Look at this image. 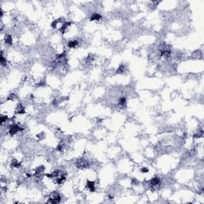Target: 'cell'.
I'll return each instance as SVG.
<instances>
[{
    "label": "cell",
    "instance_id": "cell-8",
    "mask_svg": "<svg viewBox=\"0 0 204 204\" xmlns=\"http://www.w3.org/2000/svg\"><path fill=\"white\" fill-rule=\"evenodd\" d=\"M66 175H64V174H61L60 176H58V177L56 178V183H58V184H62L65 182V180H66Z\"/></svg>",
    "mask_w": 204,
    "mask_h": 204
},
{
    "label": "cell",
    "instance_id": "cell-11",
    "mask_svg": "<svg viewBox=\"0 0 204 204\" xmlns=\"http://www.w3.org/2000/svg\"><path fill=\"white\" fill-rule=\"evenodd\" d=\"M25 113H26L25 108H24L23 105L22 104L18 105L17 108H16V113L17 114H24Z\"/></svg>",
    "mask_w": 204,
    "mask_h": 204
},
{
    "label": "cell",
    "instance_id": "cell-6",
    "mask_svg": "<svg viewBox=\"0 0 204 204\" xmlns=\"http://www.w3.org/2000/svg\"><path fill=\"white\" fill-rule=\"evenodd\" d=\"M86 187H88L89 189V191L91 192H94L95 191V183L94 182L90 181V180H88L86 183Z\"/></svg>",
    "mask_w": 204,
    "mask_h": 204
},
{
    "label": "cell",
    "instance_id": "cell-25",
    "mask_svg": "<svg viewBox=\"0 0 204 204\" xmlns=\"http://www.w3.org/2000/svg\"><path fill=\"white\" fill-rule=\"evenodd\" d=\"M61 149H62V146H61V144L58 145V147H57V150L59 151H61Z\"/></svg>",
    "mask_w": 204,
    "mask_h": 204
},
{
    "label": "cell",
    "instance_id": "cell-4",
    "mask_svg": "<svg viewBox=\"0 0 204 204\" xmlns=\"http://www.w3.org/2000/svg\"><path fill=\"white\" fill-rule=\"evenodd\" d=\"M160 184H161V181H160V179L159 177H154L150 180V185L154 190L158 189Z\"/></svg>",
    "mask_w": 204,
    "mask_h": 204
},
{
    "label": "cell",
    "instance_id": "cell-21",
    "mask_svg": "<svg viewBox=\"0 0 204 204\" xmlns=\"http://www.w3.org/2000/svg\"><path fill=\"white\" fill-rule=\"evenodd\" d=\"M8 120V116L7 115H2L1 116V123L3 124L4 122H6Z\"/></svg>",
    "mask_w": 204,
    "mask_h": 204
},
{
    "label": "cell",
    "instance_id": "cell-15",
    "mask_svg": "<svg viewBox=\"0 0 204 204\" xmlns=\"http://www.w3.org/2000/svg\"><path fill=\"white\" fill-rule=\"evenodd\" d=\"M10 166H11L12 167H20L21 163H19V162L18 161V160H16V159H13Z\"/></svg>",
    "mask_w": 204,
    "mask_h": 204
},
{
    "label": "cell",
    "instance_id": "cell-20",
    "mask_svg": "<svg viewBox=\"0 0 204 204\" xmlns=\"http://www.w3.org/2000/svg\"><path fill=\"white\" fill-rule=\"evenodd\" d=\"M60 21H61V19H56V20H54L52 23H51V26L53 27V28H56V26H58V24L60 23Z\"/></svg>",
    "mask_w": 204,
    "mask_h": 204
},
{
    "label": "cell",
    "instance_id": "cell-23",
    "mask_svg": "<svg viewBox=\"0 0 204 204\" xmlns=\"http://www.w3.org/2000/svg\"><path fill=\"white\" fill-rule=\"evenodd\" d=\"M140 171H141V172H142V173H148V171H149V170H148V168H147V167H144L141 168Z\"/></svg>",
    "mask_w": 204,
    "mask_h": 204
},
{
    "label": "cell",
    "instance_id": "cell-17",
    "mask_svg": "<svg viewBox=\"0 0 204 204\" xmlns=\"http://www.w3.org/2000/svg\"><path fill=\"white\" fill-rule=\"evenodd\" d=\"M203 136V129H200L199 131H198V132L195 133L194 136H193V137L195 138V139H198V138L202 137Z\"/></svg>",
    "mask_w": 204,
    "mask_h": 204
},
{
    "label": "cell",
    "instance_id": "cell-18",
    "mask_svg": "<svg viewBox=\"0 0 204 204\" xmlns=\"http://www.w3.org/2000/svg\"><path fill=\"white\" fill-rule=\"evenodd\" d=\"M124 65H120V66L118 67V69H116V73L117 74H122L124 72Z\"/></svg>",
    "mask_w": 204,
    "mask_h": 204
},
{
    "label": "cell",
    "instance_id": "cell-5",
    "mask_svg": "<svg viewBox=\"0 0 204 204\" xmlns=\"http://www.w3.org/2000/svg\"><path fill=\"white\" fill-rule=\"evenodd\" d=\"M76 166L80 168V169H83V168L87 167L89 166V162L87 161L86 159H79L77 160V162H76Z\"/></svg>",
    "mask_w": 204,
    "mask_h": 204
},
{
    "label": "cell",
    "instance_id": "cell-1",
    "mask_svg": "<svg viewBox=\"0 0 204 204\" xmlns=\"http://www.w3.org/2000/svg\"><path fill=\"white\" fill-rule=\"evenodd\" d=\"M160 56L164 58H168L171 56V47L167 44L160 45L159 47Z\"/></svg>",
    "mask_w": 204,
    "mask_h": 204
},
{
    "label": "cell",
    "instance_id": "cell-7",
    "mask_svg": "<svg viewBox=\"0 0 204 204\" xmlns=\"http://www.w3.org/2000/svg\"><path fill=\"white\" fill-rule=\"evenodd\" d=\"M70 25H71V23H70V22H66L65 23L62 24V26H61V28H60V31H61L62 34L66 33L67 28H68V27H69Z\"/></svg>",
    "mask_w": 204,
    "mask_h": 204
},
{
    "label": "cell",
    "instance_id": "cell-2",
    "mask_svg": "<svg viewBox=\"0 0 204 204\" xmlns=\"http://www.w3.org/2000/svg\"><path fill=\"white\" fill-rule=\"evenodd\" d=\"M23 128L22 127H20L18 124H11L9 128V134L10 136H14V135H15L16 133L18 132H21V131H23Z\"/></svg>",
    "mask_w": 204,
    "mask_h": 204
},
{
    "label": "cell",
    "instance_id": "cell-3",
    "mask_svg": "<svg viewBox=\"0 0 204 204\" xmlns=\"http://www.w3.org/2000/svg\"><path fill=\"white\" fill-rule=\"evenodd\" d=\"M60 202H61V196H60V195L57 192H53L52 194L50 195V200L48 201V203H58Z\"/></svg>",
    "mask_w": 204,
    "mask_h": 204
},
{
    "label": "cell",
    "instance_id": "cell-13",
    "mask_svg": "<svg viewBox=\"0 0 204 204\" xmlns=\"http://www.w3.org/2000/svg\"><path fill=\"white\" fill-rule=\"evenodd\" d=\"M78 44H79V42L77 40H71L68 42L67 45L69 46V48H75L78 45Z\"/></svg>",
    "mask_w": 204,
    "mask_h": 204
},
{
    "label": "cell",
    "instance_id": "cell-14",
    "mask_svg": "<svg viewBox=\"0 0 204 204\" xmlns=\"http://www.w3.org/2000/svg\"><path fill=\"white\" fill-rule=\"evenodd\" d=\"M5 42H6V44L9 45H12V42H13V38L11 37V35L10 34H7L6 37H5Z\"/></svg>",
    "mask_w": 204,
    "mask_h": 204
},
{
    "label": "cell",
    "instance_id": "cell-10",
    "mask_svg": "<svg viewBox=\"0 0 204 204\" xmlns=\"http://www.w3.org/2000/svg\"><path fill=\"white\" fill-rule=\"evenodd\" d=\"M60 175V171H55L53 172H51L50 174H46L45 176L50 179H53V178H57L58 176H59Z\"/></svg>",
    "mask_w": 204,
    "mask_h": 204
},
{
    "label": "cell",
    "instance_id": "cell-9",
    "mask_svg": "<svg viewBox=\"0 0 204 204\" xmlns=\"http://www.w3.org/2000/svg\"><path fill=\"white\" fill-rule=\"evenodd\" d=\"M102 18V16L98 13H93L90 17V21H99Z\"/></svg>",
    "mask_w": 204,
    "mask_h": 204
},
{
    "label": "cell",
    "instance_id": "cell-19",
    "mask_svg": "<svg viewBox=\"0 0 204 204\" xmlns=\"http://www.w3.org/2000/svg\"><path fill=\"white\" fill-rule=\"evenodd\" d=\"M0 60H1V64L2 66H7V59L4 58L3 55H2V53H1V58H0Z\"/></svg>",
    "mask_w": 204,
    "mask_h": 204
},
{
    "label": "cell",
    "instance_id": "cell-24",
    "mask_svg": "<svg viewBox=\"0 0 204 204\" xmlns=\"http://www.w3.org/2000/svg\"><path fill=\"white\" fill-rule=\"evenodd\" d=\"M45 81H41L40 83L37 84V86L38 87H42V86H45Z\"/></svg>",
    "mask_w": 204,
    "mask_h": 204
},
{
    "label": "cell",
    "instance_id": "cell-16",
    "mask_svg": "<svg viewBox=\"0 0 204 204\" xmlns=\"http://www.w3.org/2000/svg\"><path fill=\"white\" fill-rule=\"evenodd\" d=\"M45 170V167H43V166H40L37 168V170L35 171V175H40V174H42L43 171Z\"/></svg>",
    "mask_w": 204,
    "mask_h": 204
},
{
    "label": "cell",
    "instance_id": "cell-12",
    "mask_svg": "<svg viewBox=\"0 0 204 204\" xmlns=\"http://www.w3.org/2000/svg\"><path fill=\"white\" fill-rule=\"evenodd\" d=\"M126 102H127V100H126V98H125V97H121V98H120L119 101H118L119 107L121 108H124L125 106H126V104H127Z\"/></svg>",
    "mask_w": 204,
    "mask_h": 204
},
{
    "label": "cell",
    "instance_id": "cell-22",
    "mask_svg": "<svg viewBox=\"0 0 204 204\" xmlns=\"http://www.w3.org/2000/svg\"><path fill=\"white\" fill-rule=\"evenodd\" d=\"M15 94L11 93V94H10L9 96H8L7 100H13L14 99H15Z\"/></svg>",
    "mask_w": 204,
    "mask_h": 204
}]
</instances>
